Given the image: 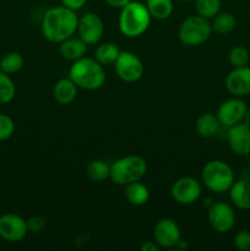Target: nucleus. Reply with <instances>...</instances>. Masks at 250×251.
<instances>
[{
	"label": "nucleus",
	"mask_w": 250,
	"mask_h": 251,
	"mask_svg": "<svg viewBox=\"0 0 250 251\" xmlns=\"http://www.w3.org/2000/svg\"><path fill=\"white\" fill-rule=\"evenodd\" d=\"M104 1L107 2L109 6L117 7V9H122V7H124L130 0H104Z\"/></svg>",
	"instance_id": "72a5a7b5"
},
{
	"label": "nucleus",
	"mask_w": 250,
	"mask_h": 251,
	"mask_svg": "<svg viewBox=\"0 0 250 251\" xmlns=\"http://www.w3.org/2000/svg\"><path fill=\"white\" fill-rule=\"evenodd\" d=\"M120 51L122 50L117 44L112 43V42H105L97 47L95 51V59L103 66L114 65Z\"/></svg>",
	"instance_id": "412c9836"
},
{
	"label": "nucleus",
	"mask_w": 250,
	"mask_h": 251,
	"mask_svg": "<svg viewBox=\"0 0 250 251\" xmlns=\"http://www.w3.org/2000/svg\"><path fill=\"white\" fill-rule=\"evenodd\" d=\"M248 168H249V172H250V154H249V162H248Z\"/></svg>",
	"instance_id": "e433bc0d"
},
{
	"label": "nucleus",
	"mask_w": 250,
	"mask_h": 251,
	"mask_svg": "<svg viewBox=\"0 0 250 251\" xmlns=\"http://www.w3.org/2000/svg\"><path fill=\"white\" fill-rule=\"evenodd\" d=\"M69 77L78 88L87 91H97L105 83L104 66L96 59L83 58L75 60L69 69Z\"/></svg>",
	"instance_id": "f03ea898"
},
{
	"label": "nucleus",
	"mask_w": 250,
	"mask_h": 251,
	"mask_svg": "<svg viewBox=\"0 0 250 251\" xmlns=\"http://www.w3.org/2000/svg\"><path fill=\"white\" fill-rule=\"evenodd\" d=\"M28 233L27 221L16 213L0 216V237L7 242H20Z\"/></svg>",
	"instance_id": "f8f14e48"
},
{
	"label": "nucleus",
	"mask_w": 250,
	"mask_h": 251,
	"mask_svg": "<svg viewBox=\"0 0 250 251\" xmlns=\"http://www.w3.org/2000/svg\"><path fill=\"white\" fill-rule=\"evenodd\" d=\"M175 249H178V250H185V249H188V244H186L185 240L180 239V240H179V242H178V244L175 245Z\"/></svg>",
	"instance_id": "f704fd0d"
},
{
	"label": "nucleus",
	"mask_w": 250,
	"mask_h": 251,
	"mask_svg": "<svg viewBox=\"0 0 250 251\" xmlns=\"http://www.w3.org/2000/svg\"><path fill=\"white\" fill-rule=\"evenodd\" d=\"M225 88L235 97L250 95V68L240 66L234 68L225 77Z\"/></svg>",
	"instance_id": "2eb2a0df"
},
{
	"label": "nucleus",
	"mask_w": 250,
	"mask_h": 251,
	"mask_svg": "<svg viewBox=\"0 0 250 251\" xmlns=\"http://www.w3.org/2000/svg\"><path fill=\"white\" fill-rule=\"evenodd\" d=\"M146 7L152 19L167 20L174 11L173 0H146Z\"/></svg>",
	"instance_id": "4be33fe9"
},
{
	"label": "nucleus",
	"mask_w": 250,
	"mask_h": 251,
	"mask_svg": "<svg viewBox=\"0 0 250 251\" xmlns=\"http://www.w3.org/2000/svg\"><path fill=\"white\" fill-rule=\"evenodd\" d=\"M147 172V162L137 154L122 157L110 164V180L125 186L132 181L141 180Z\"/></svg>",
	"instance_id": "20e7f679"
},
{
	"label": "nucleus",
	"mask_w": 250,
	"mask_h": 251,
	"mask_svg": "<svg viewBox=\"0 0 250 251\" xmlns=\"http://www.w3.org/2000/svg\"><path fill=\"white\" fill-rule=\"evenodd\" d=\"M114 69L118 77L127 83L137 82L145 71L141 59L131 51H120L114 63Z\"/></svg>",
	"instance_id": "0eeeda50"
},
{
	"label": "nucleus",
	"mask_w": 250,
	"mask_h": 251,
	"mask_svg": "<svg viewBox=\"0 0 250 251\" xmlns=\"http://www.w3.org/2000/svg\"><path fill=\"white\" fill-rule=\"evenodd\" d=\"M77 86L70 77L60 78L53 87V97L59 104L68 105L75 100L77 96Z\"/></svg>",
	"instance_id": "f3484780"
},
{
	"label": "nucleus",
	"mask_w": 250,
	"mask_h": 251,
	"mask_svg": "<svg viewBox=\"0 0 250 251\" xmlns=\"http://www.w3.org/2000/svg\"><path fill=\"white\" fill-rule=\"evenodd\" d=\"M243 122H244L245 124L250 125V109H249V108H248L247 113H245V115H244V119H243Z\"/></svg>",
	"instance_id": "c9c22d12"
},
{
	"label": "nucleus",
	"mask_w": 250,
	"mask_h": 251,
	"mask_svg": "<svg viewBox=\"0 0 250 251\" xmlns=\"http://www.w3.org/2000/svg\"><path fill=\"white\" fill-rule=\"evenodd\" d=\"M77 34L87 46L97 44L104 34V24L100 15L95 12H87L78 17Z\"/></svg>",
	"instance_id": "9d476101"
},
{
	"label": "nucleus",
	"mask_w": 250,
	"mask_h": 251,
	"mask_svg": "<svg viewBox=\"0 0 250 251\" xmlns=\"http://www.w3.org/2000/svg\"><path fill=\"white\" fill-rule=\"evenodd\" d=\"M235 212L227 202H215L208 207V223L217 233L230 232L235 225Z\"/></svg>",
	"instance_id": "6e6552de"
},
{
	"label": "nucleus",
	"mask_w": 250,
	"mask_h": 251,
	"mask_svg": "<svg viewBox=\"0 0 250 251\" xmlns=\"http://www.w3.org/2000/svg\"><path fill=\"white\" fill-rule=\"evenodd\" d=\"M229 199L235 207L240 210H250V181L248 179L234 180L229 190Z\"/></svg>",
	"instance_id": "dca6fc26"
},
{
	"label": "nucleus",
	"mask_w": 250,
	"mask_h": 251,
	"mask_svg": "<svg viewBox=\"0 0 250 251\" xmlns=\"http://www.w3.org/2000/svg\"><path fill=\"white\" fill-rule=\"evenodd\" d=\"M86 174L90 180L95 183H102L110 178V164L102 159L91 161L86 167Z\"/></svg>",
	"instance_id": "5701e85b"
},
{
	"label": "nucleus",
	"mask_w": 250,
	"mask_h": 251,
	"mask_svg": "<svg viewBox=\"0 0 250 251\" xmlns=\"http://www.w3.org/2000/svg\"><path fill=\"white\" fill-rule=\"evenodd\" d=\"M235 249L240 251H250V232L240 230L234 237Z\"/></svg>",
	"instance_id": "7c9ffc66"
},
{
	"label": "nucleus",
	"mask_w": 250,
	"mask_h": 251,
	"mask_svg": "<svg viewBox=\"0 0 250 251\" xmlns=\"http://www.w3.org/2000/svg\"><path fill=\"white\" fill-rule=\"evenodd\" d=\"M151 15L146 5L140 1L130 0L124 7L120 9L119 29L125 37L136 38L142 36L149 29L151 24Z\"/></svg>",
	"instance_id": "7ed1b4c3"
},
{
	"label": "nucleus",
	"mask_w": 250,
	"mask_h": 251,
	"mask_svg": "<svg viewBox=\"0 0 250 251\" xmlns=\"http://www.w3.org/2000/svg\"><path fill=\"white\" fill-rule=\"evenodd\" d=\"M220 122L212 113H203L195 123V130L198 135L203 139H211L216 136L220 129Z\"/></svg>",
	"instance_id": "aec40b11"
},
{
	"label": "nucleus",
	"mask_w": 250,
	"mask_h": 251,
	"mask_svg": "<svg viewBox=\"0 0 250 251\" xmlns=\"http://www.w3.org/2000/svg\"><path fill=\"white\" fill-rule=\"evenodd\" d=\"M212 34L210 21L200 15H193L184 20L178 29L179 41L186 47H198L208 41Z\"/></svg>",
	"instance_id": "423d86ee"
},
{
	"label": "nucleus",
	"mask_w": 250,
	"mask_h": 251,
	"mask_svg": "<svg viewBox=\"0 0 250 251\" xmlns=\"http://www.w3.org/2000/svg\"><path fill=\"white\" fill-rule=\"evenodd\" d=\"M59 51L66 60L75 61L83 58L87 51V44L80 37H69L68 39L59 43Z\"/></svg>",
	"instance_id": "a211bd4d"
},
{
	"label": "nucleus",
	"mask_w": 250,
	"mask_h": 251,
	"mask_svg": "<svg viewBox=\"0 0 250 251\" xmlns=\"http://www.w3.org/2000/svg\"><path fill=\"white\" fill-rule=\"evenodd\" d=\"M153 237L154 242L161 248L166 249L175 248L179 240L181 239L180 228L172 218H162L154 226Z\"/></svg>",
	"instance_id": "ddd939ff"
},
{
	"label": "nucleus",
	"mask_w": 250,
	"mask_h": 251,
	"mask_svg": "<svg viewBox=\"0 0 250 251\" xmlns=\"http://www.w3.org/2000/svg\"><path fill=\"white\" fill-rule=\"evenodd\" d=\"M140 250L141 251H159L161 250V247H159L156 242H145L144 244L140 247Z\"/></svg>",
	"instance_id": "473e14b6"
},
{
	"label": "nucleus",
	"mask_w": 250,
	"mask_h": 251,
	"mask_svg": "<svg viewBox=\"0 0 250 251\" xmlns=\"http://www.w3.org/2000/svg\"><path fill=\"white\" fill-rule=\"evenodd\" d=\"M221 0H195L196 14L207 20H212L221 11Z\"/></svg>",
	"instance_id": "a878e982"
},
{
	"label": "nucleus",
	"mask_w": 250,
	"mask_h": 251,
	"mask_svg": "<svg viewBox=\"0 0 250 251\" xmlns=\"http://www.w3.org/2000/svg\"><path fill=\"white\" fill-rule=\"evenodd\" d=\"M15 123L9 115L0 113V141L9 140L14 135Z\"/></svg>",
	"instance_id": "c85d7f7f"
},
{
	"label": "nucleus",
	"mask_w": 250,
	"mask_h": 251,
	"mask_svg": "<svg viewBox=\"0 0 250 251\" xmlns=\"http://www.w3.org/2000/svg\"><path fill=\"white\" fill-rule=\"evenodd\" d=\"M228 60L233 68L247 66L250 61V53L245 47L235 46L228 53Z\"/></svg>",
	"instance_id": "cd10ccee"
},
{
	"label": "nucleus",
	"mask_w": 250,
	"mask_h": 251,
	"mask_svg": "<svg viewBox=\"0 0 250 251\" xmlns=\"http://www.w3.org/2000/svg\"><path fill=\"white\" fill-rule=\"evenodd\" d=\"M180 1H191V0H180Z\"/></svg>",
	"instance_id": "4c0bfd02"
},
{
	"label": "nucleus",
	"mask_w": 250,
	"mask_h": 251,
	"mask_svg": "<svg viewBox=\"0 0 250 251\" xmlns=\"http://www.w3.org/2000/svg\"><path fill=\"white\" fill-rule=\"evenodd\" d=\"M202 193L201 183L191 176H183L172 185L171 195L180 205H191L200 199Z\"/></svg>",
	"instance_id": "1a4fd4ad"
},
{
	"label": "nucleus",
	"mask_w": 250,
	"mask_h": 251,
	"mask_svg": "<svg viewBox=\"0 0 250 251\" xmlns=\"http://www.w3.org/2000/svg\"><path fill=\"white\" fill-rule=\"evenodd\" d=\"M247 110V103L242 100V97H235L234 96L233 98H229V100L221 103L217 113H216V117H217L221 125L230 127L238 123L243 122Z\"/></svg>",
	"instance_id": "9b49d317"
},
{
	"label": "nucleus",
	"mask_w": 250,
	"mask_h": 251,
	"mask_svg": "<svg viewBox=\"0 0 250 251\" xmlns=\"http://www.w3.org/2000/svg\"><path fill=\"white\" fill-rule=\"evenodd\" d=\"M235 17L229 12H218L212 19V31L218 34H228L235 28Z\"/></svg>",
	"instance_id": "b1692460"
},
{
	"label": "nucleus",
	"mask_w": 250,
	"mask_h": 251,
	"mask_svg": "<svg viewBox=\"0 0 250 251\" xmlns=\"http://www.w3.org/2000/svg\"><path fill=\"white\" fill-rule=\"evenodd\" d=\"M228 145L230 150L239 157L250 154V125L244 122L233 125L228 130Z\"/></svg>",
	"instance_id": "4468645a"
},
{
	"label": "nucleus",
	"mask_w": 250,
	"mask_h": 251,
	"mask_svg": "<svg viewBox=\"0 0 250 251\" xmlns=\"http://www.w3.org/2000/svg\"><path fill=\"white\" fill-rule=\"evenodd\" d=\"M201 179L206 188L216 194L225 193L234 183L232 167L221 159H212L203 166Z\"/></svg>",
	"instance_id": "39448f33"
},
{
	"label": "nucleus",
	"mask_w": 250,
	"mask_h": 251,
	"mask_svg": "<svg viewBox=\"0 0 250 251\" xmlns=\"http://www.w3.org/2000/svg\"><path fill=\"white\" fill-rule=\"evenodd\" d=\"M16 93L14 81L10 75L0 71V104H7L11 102Z\"/></svg>",
	"instance_id": "bb28decb"
},
{
	"label": "nucleus",
	"mask_w": 250,
	"mask_h": 251,
	"mask_svg": "<svg viewBox=\"0 0 250 251\" xmlns=\"http://www.w3.org/2000/svg\"><path fill=\"white\" fill-rule=\"evenodd\" d=\"M125 199L134 206H144L150 200V190L140 180L132 181L125 185Z\"/></svg>",
	"instance_id": "6ab92c4d"
},
{
	"label": "nucleus",
	"mask_w": 250,
	"mask_h": 251,
	"mask_svg": "<svg viewBox=\"0 0 250 251\" xmlns=\"http://www.w3.org/2000/svg\"><path fill=\"white\" fill-rule=\"evenodd\" d=\"M86 2H87V0H61V4L64 6L69 7V9L74 10V11L82 9Z\"/></svg>",
	"instance_id": "2f4dec72"
},
{
	"label": "nucleus",
	"mask_w": 250,
	"mask_h": 251,
	"mask_svg": "<svg viewBox=\"0 0 250 251\" xmlns=\"http://www.w3.org/2000/svg\"><path fill=\"white\" fill-rule=\"evenodd\" d=\"M78 17L74 10L64 6H53L47 10L42 19V33L51 43H61L77 31Z\"/></svg>",
	"instance_id": "f257e3e1"
},
{
	"label": "nucleus",
	"mask_w": 250,
	"mask_h": 251,
	"mask_svg": "<svg viewBox=\"0 0 250 251\" xmlns=\"http://www.w3.org/2000/svg\"><path fill=\"white\" fill-rule=\"evenodd\" d=\"M24 56L16 51H10L6 53L0 60V71L11 75V74L19 73L24 66Z\"/></svg>",
	"instance_id": "393cba45"
},
{
	"label": "nucleus",
	"mask_w": 250,
	"mask_h": 251,
	"mask_svg": "<svg viewBox=\"0 0 250 251\" xmlns=\"http://www.w3.org/2000/svg\"><path fill=\"white\" fill-rule=\"evenodd\" d=\"M47 227V221L44 220V217L42 216H32L27 220V229H28L29 233H33V234H37V233L43 232L44 228Z\"/></svg>",
	"instance_id": "c756f323"
}]
</instances>
